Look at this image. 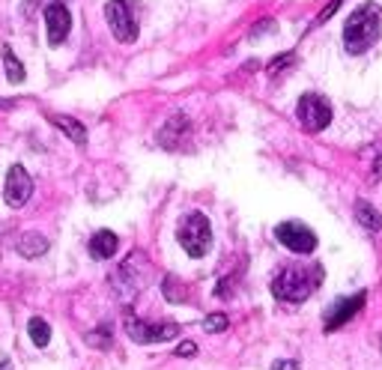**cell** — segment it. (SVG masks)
<instances>
[{"mask_svg": "<svg viewBox=\"0 0 382 370\" xmlns=\"http://www.w3.org/2000/svg\"><path fill=\"white\" fill-rule=\"evenodd\" d=\"M371 179H373V182H379V179H382V156L373 161V174H371Z\"/></svg>", "mask_w": 382, "mask_h": 370, "instance_id": "d4e9b609", "label": "cell"}, {"mask_svg": "<svg viewBox=\"0 0 382 370\" xmlns=\"http://www.w3.org/2000/svg\"><path fill=\"white\" fill-rule=\"evenodd\" d=\"M323 281L320 266H287L272 281V293L281 301H305Z\"/></svg>", "mask_w": 382, "mask_h": 370, "instance_id": "7a4b0ae2", "label": "cell"}, {"mask_svg": "<svg viewBox=\"0 0 382 370\" xmlns=\"http://www.w3.org/2000/svg\"><path fill=\"white\" fill-rule=\"evenodd\" d=\"M194 352H197V346H194L191 341H186V344L176 346V356H194Z\"/></svg>", "mask_w": 382, "mask_h": 370, "instance_id": "603a6c76", "label": "cell"}, {"mask_svg": "<svg viewBox=\"0 0 382 370\" xmlns=\"http://www.w3.org/2000/svg\"><path fill=\"white\" fill-rule=\"evenodd\" d=\"M275 239L290 248L293 254H313L317 251V233L305 227L302 221H284L275 227Z\"/></svg>", "mask_w": 382, "mask_h": 370, "instance_id": "5b68a950", "label": "cell"}, {"mask_svg": "<svg viewBox=\"0 0 382 370\" xmlns=\"http://www.w3.org/2000/svg\"><path fill=\"white\" fill-rule=\"evenodd\" d=\"M117 248H120V239H117V233H111V230H99L90 239V254L96 260H111L117 254Z\"/></svg>", "mask_w": 382, "mask_h": 370, "instance_id": "8fae6325", "label": "cell"}, {"mask_svg": "<svg viewBox=\"0 0 382 370\" xmlns=\"http://www.w3.org/2000/svg\"><path fill=\"white\" fill-rule=\"evenodd\" d=\"M296 116H298V123H302L305 131H323L331 123V105L317 93H305L298 99Z\"/></svg>", "mask_w": 382, "mask_h": 370, "instance_id": "277c9868", "label": "cell"}, {"mask_svg": "<svg viewBox=\"0 0 382 370\" xmlns=\"http://www.w3.org/2000/svg\"><path fill=\"white\" fill-rule=\"evenodd\" d=\"M45 251H48V239L42 236V233H24V236L19 239V254L27 257V260L42 257Z\"/></svg>", "mask_w": 382, "mask_h": 370, "instance_id": "4fadbf2b", "label": "cell"}, {"mask_svg": "<svg viewBox=\"0 0 382 370\" xmlns=\"http://www.w3.org/2000/svg\"><path fill=\"white\" fill-rule=\"evenodd\" d=\"M203 329H206L209 334L224 331V329H227V316H224V314H209V316L203 319Z\"/></svg>", "mask_w": 382, "mask_h": 370, "instance_id": "ffe728a7", "label": "cell"}, {"mask_svg": "<svg viewBox=\"0 0 382 370\" xmlns=\"http://www.w3.org/2000/svg\"><path fill=\"white\" fill-rule=\"evenodd\" d=\"M382 30V9L379 4H361L343 24V45L350 54H361L379 39Z\"/></svg>", "mask_w": 382, "mask_h": 370, "instance_id": "6da1fadb", "label": "cell"}, {"mask_svg": "<svg viewBox=\"0 0 382 370\" xmlns=\"http://www.w3.org/2000/svg\"><path fill=\"white\" fill-rule=\"evenodd\" d=\"M176 239L189 257H203L212 248V227L203 212H189L176 227Z\"/></svg>", "mask_w": 382, "mask_h": 370, "instance_id": "3957f363", "label": "cell"}, {"mask_svg": "<svg viewBox=\"0 0 382 370\" xmlns=\"http://www.w3.org/2000/svg\"><path fill=\"white\" fill-rule=\"evenodd\" d=\"M105 19L111 24V33L117 36V42H135L138 39V24H135V19H131L126 0H108Z\"/></svg>", "mask_w": 382, "mask_h": 370, "instance_id": "52a82bcc", "label": "cell"}, {"mask_svg": "<svg viewBox=\"0 0 382 370\" xmlns=\"http://www.w3.org/2000/svg\"><path fill=\"white\" fill-rule=\"evenodd\" d=\"M45 24H48V42L60 45V42H66V36H69V30H72V15L63 4H48Z\"/></svg>", "mask_w": 382, "mask_h": 370, "instance_id": "30bf717a", "label": "cell"}, {"mask_svg": "<svg viewBox=\"0 0 382 370\" xmlns=\"http://www.w3.org/2000/svg\"><path fill=\"white\" fill-rule=\"evenodd\" d=\"M30 194H33V179H30V174L24 171L21 164L9 167V174H6V185H4V197H6V204H9L12 209H19V206H24L27 200H30Z\"/></svg>", "mask_w": 382, "mask_h": 370, "instance_id": "ba28073f", "label": "cell"}, {"mask_svg": "<svg viewBox=\"0 0 382 370\" xmlns=\"http://www.w3.org/2000/svg\"><path fill=\"white\" fill-rule=\"evenodd\" d=\"M356 218L364 230H382V215L368 204V200H358L356 204Z\"/></svg>", "mask_w": 382, "mask_h": 370, "instance_id": "5bb4252c", "label": "cell"}, {"mask_svg": "<svg viewBox=\"0 0 382 370\" xmlns=\"http://www.w3.org/2000/svg\"><path fill=\"white\" fill-rule=\"evenodd\" d=\"M287 63H293V54H284V57H275L272 63H269V75H275V72H281Z\"/></svg>", "mask_w": 382, "mask_h": 370, "instance_id": "7402d4cb", "label": "cell"}, {"mask_svg": "<svg viewBox=\"0 0 382 370\" xmlns=\"http://www.w3.org/2000/svg\"><path fill=\"white\" fill-rule=\"evenodd\" d=\"M4 66H6V78H9L12 84H21V81H24V66H21L19 57L9 51V48L4 51Z\"/></svg>", "mask_w": 382, "mask_h": 370, "instance_id": "e0dca14e", "label": "cell"}, {"mask_svg": "<svg viewBox=\"0 0 382 370\" xmlns=\"http://www.w3.org/2000/svg\"><path fill=\"white\" fill-rule=\"evenodd\" d=\"M0 370H12V364H9L6 359H4V361H0Z\"/></svg>", "mask_w": 382, "mask_h": 370, "instance_id": "484cf974", "label": "cell"}, {"mask_svg": "<svg viewBox=\"0 0 382 370\" xmlns=\"http://www.w3.org/2000/svg\"><path fill=\"white\" fill-rule=\"evenodd\" d=\"M27 331H30V341L36 344V346H48V341H51V326H48L45 319H39V316L30 319Z\"/></svg>", "mask_w": 382, "mask_h": 370, "instance_id": "2e32d148", "label": "cell"}, {"mask_svg": "<svg viewBox=\"0 0 382 370\" xmlns=\"http://www.w3.org/2000/svg\"><path fill=\"white\" fill-rule=\"evenodd\" d=\"M341 4H343V0H328V6H326L320 15H317V24H326V21L331 19V15H335V12L341 9Z\"/></svg>", "mask_w": 382, "mask_h": 370, "instance_id": "44dd1931", "label": "cell"}, {"mask_svg": "<svg viewBox=\"0 0 382 370\" xmlns=\"http://www.w3.org/2000/svg\"><path fill=\"white\" fill-rule=\"evenodd\" d=\"M189 129V123H186V116H171L168 120V126L161 129V134H159V141L164 144V146H176V141H179V134Z\"/></svg>", "mask_w": 382, "mask_h": 370, "instance_id": "9a60e30c", "label": "cell"}, {"mask_svg": "<svg viewBox=\"0 0 382 370\" xmlns=\"http://www.w3.org/2000/svg\"><path fill=\"white\" fill-rule=\"evenodd\" d=\"M51 123L69 138L72 144H78V146H84L87 144V129L81 126L78 120H72V116H63V114H51Z\"/></svg>", "mask_w": 382, "mask_h": 370, "instance_id": "7c38bea8", "label": "cell"}, {"mask_svg": "<svg viewBox=\"0 0 382 370\" xmlns=\"http://www.w3.org/2000/svg\"><path fill=\"white\" fill-rule=\"evenodd\" d=\"M87 344L96 346V349H108V346H111V329H108V326L93 329V331L87 334Z\"/></svg>", "mask_w": 382, "mask_h": 370, "instance_id": "d6986e66", "label": "cell"}, {"mask_svg": "<svg viewBox=\"0 0 382 370\" xmlns=\"http://www.w3.org/2000/svg\"><path fill=\"white\" fill-rule=\"evenodd\" d=\"M123 326H126V334L135 344H159V341H171V338L179 334V326H174V323L149 326V323H144V319H138L135 314H126Z\"/></svg>", "mask_w": 382, "mask_h": 370, "instance_id": "8992f818", "label": "cell"}, {"mask_svg": "<svg viewBox=\"0 0 382 370\" xmlns=\"http://www.w3.org/2000/svg\"><path fill=\"white\" fill-rule=\"evenodd\" d=\"M364 293H356V296H350V299H341V301H335V305L328 308V314H326V331H338L341 326H346L350 319L364 308Z\"/></svg>", "mask_w": 382, "mask_h": 370, "instance_id": "9c48e42d", "label": "cell"}, {"mask_svg": "<svg viewBox=\"0 0 382 370\" xmlns=\"http://www.w3.org/2000/svg\"><path fill=\"white\" fill-rule=\"evenodd\" d=\"M275 370H302V367H298L296 361H290V359H284V361H278V364H275Z\"/></svg>", "mask_w": 382, "mask_h": 370, "instance_id": "cb8c5ba5", "label": "cell"}, {"mask_svg": "<svg viewBox=\"0 0 382 370\" xmlns=\"http://www.w3.org/2000/svg\"><path fill=\"white\" fill-rule=\"evenodd\" d=\"M161 293H164V299H168V301H176V305H179V301H186V290H182V284L174 275H168L161 281Z\"/></svg>", "mask_w": 382, "mask_h": 370, "instance_id": "ac0fdd59", "label": "cell"}]
</instances>
